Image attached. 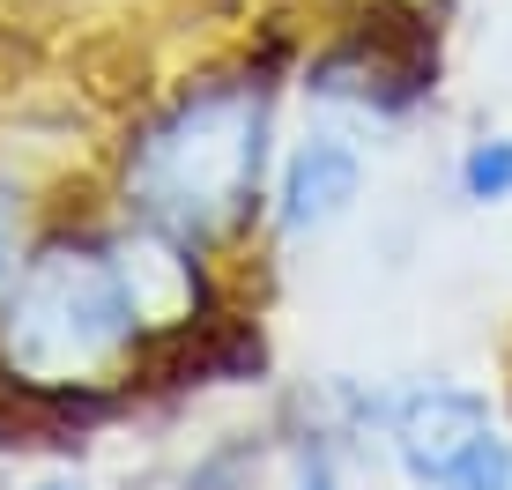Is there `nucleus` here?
<instances>
[{
	"instance_id": "4",
	"label": "nucleus",
	"mask_w": 512,
	"mask_h": 490,
	"mask_svg": "<svg viewBox=\"0 0 512 490\" xmlns=\"http://www.w3.org/2000/svg\"><path fill=\"white\" fill-rule=\"evenodd\" d=\"M364 194V156L342 142V134H312V142L290 149L275 186V231L282 238H320L357 208Z\"/></svg>"
},
{
	"instance_id": "2",
	"label": "nucleus",
	"mask_w": 512,
	"mask_h": 490,
	"mask_svg": "<svg viewBox=\"0 0 512 490\" xmlns=\"http://www.w3.org/2000/svg\"><path fill=\"white\" fill-rule=\"evenodd\" d=\"M149 327V260L134 245H52L8 297L0 349L38 387H90Z\"/></svg>"
},
{
	"instance_id": "6",
	"label": "nucleus",
	"mask_w": 512,
	"mask_h": 490,
	"mask_svg": "<svg viewBox=\"0 0 512 490\" xmlns=\"http://www.w3.org/2000/svg\"><path fill=\"white\" fill-rule=\"evenodd\" d=\"M438 490H512V439H483Z\"/></svg>"
},
{
	"instance_id": "1",
	"label": "nucleus",
	"mask_w": 512,
	"mask_h": 490,
	"mask_svg": "<svg viewBox=\"0 0 512 490\" xmlns=\"http://www.w3.org/2000/svg\"><path fill=\"white\" fill-rule=\"evenodd\" d=\"M268 179V90L260 82H208L179 97L134 142L127 194L149 216V231L201 245L253 216Z\"/></svg>"
},
{
	"instance_id": "5",
	"label": "nucleus",
	"mask_w": 512,
	"mask_h": 490,
	"mask_svg": "<svg viewBox=\"0 0 512 490\" xmlns=\"http://www.w3.org/2000/svg\"><path fill=\"white\" fill-rule=\"evenodd\" d=\"M461 194L483 201V208L512 201V134H483V142H468V156H461Z\"/></svg>"
},
{
	"instance_id": "7",
	"label": "nucleus",
	"mask_w": 512,
	"mask_h": 490,
	"mask_svg": "<svg viewBox=\"0 0 512 490\" xmlns=\"http://www.w3.org/2000/svg\"><path fill=\"white\" fill-rule=\"evenodd\" d=\"M45 490H67V483H45Z\"/></svg>"
},
{
	"instance_id": "3",
	"label": "nucleus",
	"mask_w": 512,
	"mask_h": 490,
	"mask_svg": "<svg viewBox=\"0 0 512 490\" xmlns=\"http://www.w3.org/2000/svg\"><path fill=\"white\" fill-rule=\"evenodd\" d=\"M386 439H394L401 476H409L416 490H438L483 439H498V424H490V401L483 394L438 387V379H431V387H409V394L394 401Z\"/></svg>"
}]
</instances>
